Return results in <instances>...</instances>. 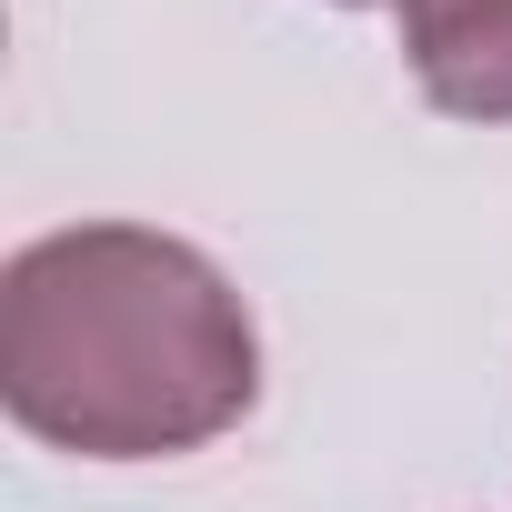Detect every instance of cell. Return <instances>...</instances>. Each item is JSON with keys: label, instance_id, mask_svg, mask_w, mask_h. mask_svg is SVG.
<instances>
[{"label": "cell", "instance_id": "cell-1", "mask_svg": "<svg viewBox=\"0 0 512 512\" xmlns=\"http://www.w3.org/2000/svg\"><path fill=\"white\" fill-rule=\"evenodd\" d=\"M262 392L241 292L191 241L81 221L0 272V402L21 432L91 462H161L231 432Z\"/></svg>", "mask_w": 512, "mask_h": 512}, {"label": "cell", "instance_id": "cell-2", "mask_svg": "<svg viewBox=\"0 0 512 512\" xmlns=\"http://www.w3.org/2000/svg\"><path fill=\"white\" fill-rule=\"evenodd\" d=\"M402 51L452 121H512V0H402Z\"/></svg>", "mask_w": 512, "mask_h": 512}]
</instances>
